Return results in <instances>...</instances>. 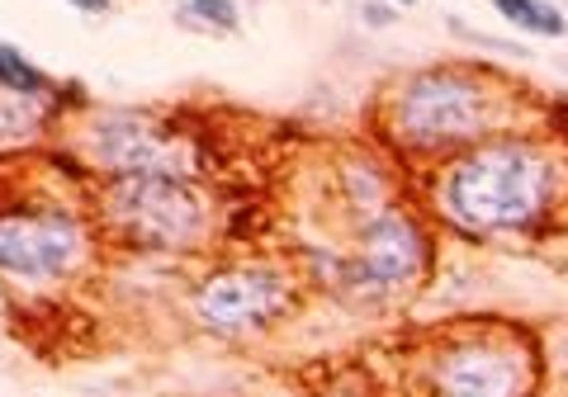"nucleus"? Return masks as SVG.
Instances as JSON below:
<instances>
[{
	"instance_id": "nucleus-15",
	"label": "nucleus",
	"mask_w": 568,
	"mask_h": 397,
	"mask_svg": "<svg viewBox=\"0 0 568 397\" xmlns=\"http://www.w3.org/2000/svg\"><path fill=\"white\" fill-rule=\"evenodd\" d=\"M67 6H77L81 14H104L110 10V0H67Z\"/></svg>"
},
{
	"instance_id": "nucleus-5",
	"label": "nucleus",
	"mask_w": 568,
	"mask_h": 397,
	"mask_svg": "<svg viewBox=\"0 0 568 397\" xmlns=\"http://www.w3.org/2000/svg\"><path fill=\"white\" fill-rule=\"evenodd\" d=\"M85 156L110 175H194V147L156 114L119 110L85 129Z\"/></svg>"
},
{
	"instance_id": "nucleus-7",
	"label": "nucleus",
	"mask_w": 568,
	"mask_h": 397,
	"mask_svg": "<svg viewBox=\"0 0 568 397\" xmlns=\"http://www.w3.org/2000/svg\"><path fill=\"white\" fill-rule=\"evenodd\" d=\"M530 365L517 346L465 340L436 359V397H526Z\"/></svg>"
},
{
	"instance_id": "nucleus-3",
	"label": "nucleus",
	"mask_w": 568,
	"mask_h": 397,
	"mask_svg": "<svg viewBox=\"0 0 568 397\" xmlns=\"http://www.w3.org/2000/svg\"><path fill=\"white\" fill-rule=\"evenodd\" d=\"M493 100L465 71H422L394 100V129L413 147H450L488 129Z\"/></svg>"
},
{
	"instance_id": "nucleus-6",
	"label": "nucleus",
	"mask_w": 568,
	"mask_h": 397,
	"mask_svg": "<svg viewBox=\"0 0 568 397\" xmlns=\"http://www.w3.org/2000/svg\"><path fill=\"white\" fill-rule=\"evenodd\" d=\"M290 308V279L275 265H227L194 294V317L209 332H256Z\"/></svg>"
},
{
	"instance_id": "nucleus-4",
	"label": "nucleus",
	"mask_w": 568,
	"mask_h": 397,
	"mask_svg": "<svg viewBox=\"0 0 568 397\" xmlns=\"http://www.w3.org/2000/svg\"><path fill=\"white\" fill-rule=\"evenodd\" d=\"M85 261V227L77 213L29 204L0 208V275L20 284H58Z\"/></svg>"
},
{
	"instance_id": "nucleus-8",
	"label": "nucleus",
	"mask_w": 568,
	"mask_h": 397,
	"mask_svg": "<svg viewBox=\"0 0 568 397\" xmlns=\"http://www.w3.org/2000/svg\"><path fill=\"white\" fill-rule=\"evenodd\" d=\"M422 261H426V242H422L413 218H403V213H379V218L365 223L361 256H355V269H361L365 284H375V288L413 284L422 275Z\"/></svg>"
},
{
	"instance_id": "nucleus-12",
	"label": "nucleus",
	"mask_w": 568,
	"mask_h": 397,
	"mask_svg": "<svg viewBox=\"0 0 568 397\" xmlns=\"http://www.w3.org/2000/svg\"><path fill=\"white\" fill-rule=\"evenodd\" d=\"M39 123H43V100L14 95V90H0V142L20 138V133H33Z\"/></svg>"
},
{
	"instance_id": "nucleus-14",
	"label": "nucleus",
	"mask_w": 568,
	"mask_h": 397,
	"mask_svg": "<svg viewBox=\"0 0 568 397\" xmlns=\"http://www.w3.org/2000/svg\"><path fill=\"white\" fill-rule=\"evenodd\" d=\"M361 20H365L369 29H388V24L398 20V10H394V6H379V0H365V6H361Z\"/></svg>"
},
{
	"instance_id": "nucleus-10",
	"label": "nucleus",
	"mask_w": 568,
	"mask_h": 397,
	"mask_svg": "<svg viewBox=\"0 0 568 397\" xmlns=\"http://www.w3.org/2000/svg\"><path fill=\"white\" fill-rule=\"evenodd\" d=\"M0 90H14V95H29V100H48L52 95V81L24 58L20 48L0 39Z\"/></svg>"
},
{
	"instance_id": "nucleus-1",
	"label": "nucleus",
	"mask_w": 568,
	"mask_h": 397,
	"mask_svg": "<svg viewBox=\"0 0 568 397\" xmlns=\"http://www.w3.org/2000/svg\"><path fill=\"white\" fill-rule=\"evenodd\" d=\"M555 194V166L530 142H488L446 171L440 204L469 232H511L536 223Z\"/></svg>"
},
{
	"instance_id": "nucleus-11",
	"label": "nucleus",
	"mask_w": 568,
	"mask_h": 397,
	"mask_svg": "<svg viewBox=\"0 0 568 397\" xmlns=\"http://www.w3.org/2000/svg\"><path fill=\"white\" fill-rule=\"evenodd\" d=\"M181 20L194 29H209V33H237L242 10H237V0H185Z\"/></svg>"
},
{
	"instance_id": "nucleus-2",
	"label": "nucleus",
	"mask_w": 568,
	"mask_h": 397,
	"mask_svg": "<svg viewBox=\"0 0 568 397\" xmlns=\"http://www.w3.org/2000/svg\"><path fill=\"white\" fill-rule=\"evenodd\" d=\"M104 218L138 246L185 251L209 232V198L190 175H114L104 190Z\"/></svg>"
},
{
	"instance_id": "nucleus-13",
	"label": "nucleus",
	"mask_w": 568,
	"mask_h": 397,
	"mask_svg": "<svg viewBox=\"0 0 568 397\" xmlns=\"http://www.w3.org/2000/svg\"><path fill=\"white\" fill-rule=\"evenodd\" d=\"M450 29L459 33V39H469V43H478V48H493V52H511V58H526V48H521V43H503V39H493V33H478V29H469V24H459V20H450Z\"/></svg>"
},
{
	"instance_id": "nucleus-16",
	"label": "nucleus",
	"mask_w": 568,
	"mask_h": 397,
	"mask_svg": "<svg viewBox=\"0 0 568 397\" xmlns=\"http://www.w3.org/2000/svg\"><path fill=\"white\" fill-rule=\"evenodd\" d=\"M394 6H417V0H394Z\"/></svg>"
},
{
	"instance_id": "nucleus-9",
	"label": "nucleus",
	"mask_w": 568,
	"mask_h": 397,
	"mask_svg": "<svg viewBox=\"0 0 568 397\" xmlns=\"http://www.w3.org/2000/svg\"><path fill=\"white\" fill-rule=\"evenodd\" d=\"M493 10L503 14L507 24L540 33V39H564L568 33V20L559 14V6H549V0H493Z\"/></svg>"
}]
</instances>
